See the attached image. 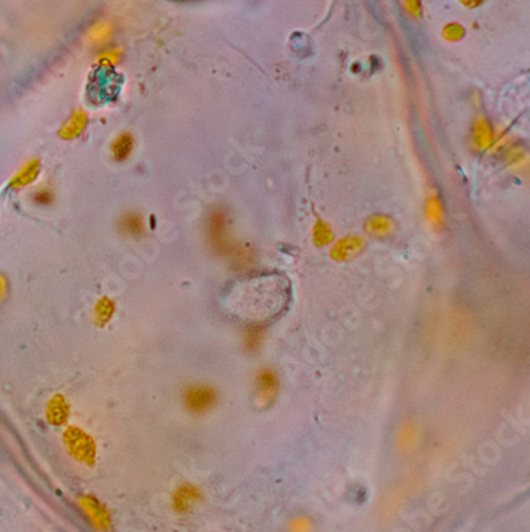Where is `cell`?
I'll return each instance as SVG.
<instances>
[{
  "label": "cell",
  "instance_id": "6da1fadb",
  "mask_svg": "<svg viewBox=\"0 0 530 532\" xmlns=\"http://www.w3.org/2000/svg\"><path fill=\"white\" fill-rule=\"evenodd\" d=\"M182 402L188 413L194 416L209 414L220 402V392L209 384H191L184 390Z\"/></svg>",
  "mask_w": 530,
  "mask_h": 532
},
{
  "label": "cell",
  "instance_id": "7a4b0ae2",
  "mask_svg": "<svg viewBox=\"0 0 530 532\" xmlns=\"http://www.w3.org/2000/svg\"><path fill=\"white\" fill-rule=\"evenodd\" d=\"M280 388H282V383H280V378L276 370L270 369V366L260 369L253 378L255 407H258L260 409L272 407L279 399Z\"/></svg>",
  "mask_w": 530,
  "mask_h": 532
},
{
  "label": "cell",
  "instance_id": "3957f363",
  "mask_svg": "<svg viewBox=\"0 0 530 532\" xmlns=\"http://www.w3.org/2000/svg\"><path fill=\"white\" fill-rule=\"evenodd\" d=\"M263 335H265V330L263 327L260 326H253L247 330V335H246V349L247 351H257L260 345H261V340H263Z\"/></svg>",
  "mask_w": 530,
  "mask_h": 532
},
{
  "label": "cell",
  "instance_id": "277c9868",
  "mask_svg": "<svg viewBox=\"0 0 530 532\" xmlns=\"http://www.w3.org/2000/svg\"><path fill=\"white\" fill-rule=\"evenodd\" d=\"M289 532H313V523L308 516H296L290 521Z\"/></svg>",
  "mask_w": 530,
  "mask_h": 532
},
{
  "label": "cell",
  "instance_id": "5b68a950",
  "mask_svg": "<svg viewBox=\"0 0 530 532\" xmlns=\"http://www.w3.org/2000/svg\"><path fill=\"white\" fill-rule=\"evenodd\" d=\"M120 151H125V156L131 151V139H120L117 142V150H115V158L120 155Z\"/></svg>",
  "mask_w": 530,
  "mask_h": 532
}]
</instances>
